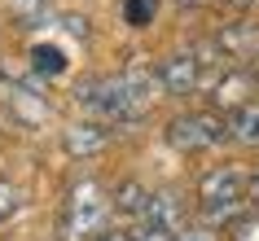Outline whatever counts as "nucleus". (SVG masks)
Wrapping results in <instances>:
<instances>
[{"mask_svg": "<svg viewBox=\"0 0 259 241\" xmlns=\"http://www.w3.org/2000/svg\"><path fill=\"white\" fill-rule=\"evenodd\" d=\"M246 206V175L233 167H211L198 180V211L206 224H233Z\"/></svg>", "mask_w": 259, "mask_h": 241, "instance_id": "1", "label": "nucleus"}, {"mask_svg": "<svg viewBox=\"0 0 259 241\" xmlns=\"http://www.w3.org/2000/svg\"><path fill=\"white\" fill-rule=\"evenodd\" d=\"M106 211H110V202L101 198V184L97 180H79L66 198V219H62L66 241H88L93 232H101L106 228Z\"/></svg>", "mask_w": 259, "mask_h": 241, "instance_id": "2", "label": "nucleus"}, {"mask_svg": "<svg viewBox=\"0 0 259 241\" xmlns=\"http://www.w3.org/2000/svg\"><path fill=\"white\" fill-rule=\"evenodd\" d=\"M220 140H229V123H220L215 114H176L167 123V145L180 154H202Z\"/></svg>", "mask_w": 259, "mask_h": 241, "instance_id": "3", "label": "nucleus"}, {"mask_svg": "<svg viewBox=\"0 0 259 241\" xmlns=\"http://www.w3.org/2000/svg\"><path fill=\"white\" fill-rule=\"evenodd\" d=\"M154 75H158V88L167 97H189L202 83V57H198V49L193 53H167Z\"/></svg>", "mask_w": 259, "mask_h": 241, "instance_id": "4", "label": "nucleus"}, {"mask_svg": "<svg viewBox=\"0 0 259 241\" xmlns=\"http://www.w3.org/2000/svg\"><path fill=\"white\" fill-rule=\"evenodd\" d=\"M215 44H220V53H224V57L246 62V57L259 53V27H255V22H229V27L215 35Z\"/></svg>", "mask_w": 259, "mask_h": 241, "instance_id": "5", "label": "nucleus"}, {"mask_svg": "<svg viewBox=\"0 0 259 241\" xmlns=\"http://www.w3.org/2000/svg\"><path fill=\"white\" fill-rule=\"evenodd\" d=\"M250 92H255V75L250 70H224L215 79V92H211V101H215L220 110H237L250 101Z\"/></svg>", "mask_w": 259, "mask_h": 241, "instance_id": "6", "label": "nucleus"}, {"mask_svg": "<svg viewBox=\"0 0 259 241\" xmlns=\"http://www.w3.org/2000/svg\"><path fill=\"white\" fill-rule=\"evenodd\" d=\"M62 145H66V154H75V158H88V154H97V149L110 145V127H101V123H75V127H66Z\"/></svg>", "mask_w": 259, "mask_h": 241, "instance_id": "7", "label": "nucleus"}, {"mask_svg": "<svg viewBox=\"0 0 259 241\" xmlns=\"http://www.w3.org/2000/svg\"><path fill=\"white\" fill-rule=\"evenodd\" d=\"M141 224H158V228H176L185 224V206H180L176 193H150L145 211H141Z\"/></svg>", "mask_w": 259, "mask_h": 241, "instance_id": "8", "label": "nucleus"}, {"mask_svg": "<svg viewBox=\"0 0 259 241\" xmlns=\"http://www.w3.org/2000/svg\"><path fill=\"white\" fill-rule=\"evenodd\" d=\"M229 140H237V145H259V106L255 101L229 110Z\"/></svg>", "mask_w": 259, "mask_h": 241, "instance_id": "9", "label": "nucleus"}, {"mask_svg": "<svg viewBox=\"0 0 259 241\" xmlns=\"http://www.w3.org/2000/svg\"><path fill=\"white\" fill-rule=\"evenodd\" d=\"M145 202H150V188H141L137 180H127V184L114 188V198H110V206L119 215H132V219H141V211H145Z\"/></svg>", "mask_w": 259, "mask_h": 241, "instance_id": "10", "label": "nucleus"}, {"mask_svg": "<svg viewBox=\"0 0 259 241\" xmlns=\"http://www.w3.org/2000/svg\"><path fill=\"white\" fill-rule=\"evenodd\" d=\"M31 62H35V70H40L44 79H57V75L66 70L62 49H49V44H35V49H31Z\"/></svg>", "mask_w": 259, "mask_h": 241, "instance_id": "11", "label": "nucleus"}, {"mask_svg": "<svg viewBox=\"0 0 259 241\" xmlns=\"http://www.w3.org/2000/svg\"><path fill=\"white\" fill-rule=\"evenodd\" d=\"M14 14L27 22V27H40L53 18V0H14Z\"/></svg>", "mask_w": 259, "mask_h": 241, "instance_id": "12", "label": "nucleus"}, {"mask_svg": "<svg viewBox=\"0 0 259 241\" xmlns=\"http://www.w3.org/2000/svg\"><path fill=\"white\" fill-rule=\"evenodd\" d=\"M154 9H158V0H123V18H127L132 27H150Z\"/></svg>", "mask_w": 259, "mask_h": 241, "instance_id": "13", "label": "nucleus"}, {"mask_svg": "<svg viewBox=\"0 0 259 241\" xmlns=\"http://www.w3.org/2000/svg\"><path fill=\"white\" fill-rule=\"evenodd\" d=\"M233 241H259V206H255V215L233 219Z\"/></svg>", "mask_w": 259, "mask_h": 241, "instance_id": "14", "label": "nucleus"}, {"mask_svg": "<svg viewBox=\"0 0 259 241\" xmlns=\"http://www.w3.org/2000/svg\"><path fill=\"white\" fill-rule=\"evenodd\" d=\"M18 206H22V193H18V184L0 180V224H5L9 215H18Z\"/></svg>", "mask_w": 259, "mask_h": 241, "instance_id": "15", "label": "nucleus"}, {"mask_svg": "<svg viewBox=\"0 0 259 241\" xmlns=\"http://www.w3.org/2000/svg\"><path fill=\"white\" fill-rule=\"evenodd\" d=\"M132 241H176V228H158V224H141L132 232Z\"/></svg>", "mask_w": 259, "mask_h": 241, "instance_id": "16", "label": "nucleus"}, {"mask_svg": "<svg viewBox=\"0 0 259 241\" xmlns=\"http://www.w3.org/2000/svg\"><path fill=\"white\" fill-rule=\"evenodd\" d=\"M176 241H220V237H215V224H198V228H180Z\"/></svg>", "mask_w": 259, "mask_h": 241, "instance_id": "17", "label": "nucleus"}, {"mask_svg": "<svg viewBox=\"0 0 259 241\" xmlns=\"http://www.w3.org/2000/svg\"><path fill=\"white\" fill-rule=\"evenodd\" d=\"M88 241H132V232H123V228H101V232H93V237H88Z\"/></svg>", "mask_w": 259, "mask_h": 241, "instance_id": "18", "label": "nucleus"}, {"mask_svg": "<svg viewBox=\"0 0 259 241\" xmlns=\"http://www.w3.org/2000/svg\"><path fill=\"white\" fill-rule=\"evenodd\" d=\"M246 202H250V206H259V167L246 175Z\"/></svg>", "mask_w": 259, "mask_h": 241, "instance_id": "19", "label": "nucleus"}, {"mask_svg": "<svg viewBox=\"0 0 259 241\" xmlns=\"http://www.w3.org/2000/svg\"><path fill=\"white\" fill-rule=\"evenodd\" d=\"M66 31L70 35H88V18H66Z\"/></svg>", "mask_w": 259, "mask_h": 241, "instance_id": "20", "label": "nucleus"}, {"mask_svg": "<svg viewBox=\"0 0 259 241\" xmlns=\"http://www.w3.org/2000/svg\"><path fill=\"white\" fill-rule=\"evenodd\" d=\"M176 5H180V9H202L206 0H176Z\"/></svg>", "mask_w": 259, "mask_h": 241, "instance_id": "21", "label": "nucleus"}]
</instances>
